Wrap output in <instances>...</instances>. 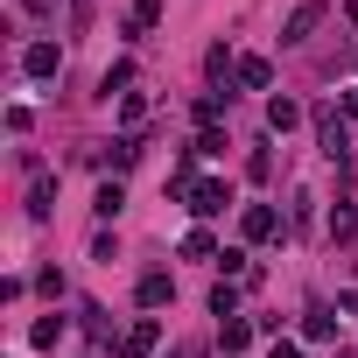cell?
<instances>
[{
  "label": "cell",
  "instance_id": "obj_18",
  "mask_svg": "<svg viewBox=\"0 0 358 358\" xmlns=\"http://www.w3.org/2000/svg\"><path fill=\"white\" fill-rule=\"evenodd\" d=\"M120 120H127V127H141V120H148V99H141V92H127V99H120Z\"/></svg>",
  "mask_w": 358,
  "mask_h": 358
},
{
  "label": "cell",
  "instance_id": "obj_24",
  "mask_svg": "<svg viewBox=\"0 0 358 358\" xmlns=\"http://www.w3.org/2000/svg\"><path fill=\"white\" fill-rule=\"evenodd\" d=\"M50 8H57V0H29V15H50Z\"/></svg>",
  "mask_w": 358,
  "mask_h": 358
},
{
  "label": "cell",
  "instance_id": "obj_4",
  "mask_svg": "<svg viewBox=\"0 0 358 358\" xmlns=\"http://www.w3.org/2000/svg\"><path fill=\"white\" fill-rule=\"evenodd\" d=\"M155 344H162V323H155V316H141V323H134V330L120 337V351H127V358H148Z\"/></svg>",
  "mask_w": 358,
  "mask_h": 358
},
{
  "label": "cell",
  "instance_id": "obj_6",
  "mask_svg": "<svg viewBox=\"0 0 358 358\" xmlns=\"http://www.w3.org/2000/svg\"><path fill=\"white\" fill-rule=\"evenodd\" d=\"M134 295H141V309H169V302H176V281H169V274H141Z\"/></svg>",
  "mask_w": 358,
  "mask_h": 358
},
{
  "label": "cell",
  "instance_id": "obj_10",
  "mask_svg": "<svg viewBox=\"0 0 358 358\" xmlns=\"http://www.w3.org/2000/svg\"><path fill=\"white\" fill-rule=\"evenodd\" d=\"M295 120H302V106H295V99H267V127H274V134H288Z\"/></svg>",
  "mask_w": 358,
  "mask_h": 358
},
{
  "label": "cell",
  "instance_id": "obj_26",
  "mask_svg": "<svg viewBox=\"0 0 358 358\" xmlns=\"http://www.w3.org/2000/svg\"><path fill=\"white\" fill-rule=\"evenodd\" d=\"M344 15H351V29H358V0H344Z\"/></svg>",
  "mask_w": 358,
  "mask_h": 358
},
{
  "label": "cell",
  "instance_id": "obj_8",
  "mask_svg": "<svg viewBox=\"0 0 358 358\" xmlns=\"http://www.w3.org/2000/svg\"><path fill=\"white\" fill-rule=\"evenodd\" d=\"M232 78H239L246 92H267V78H274V71H267V57H239V71H232Z\"/></svg>",
  "mask_w": 358,
  "mask_h": 358
},
{
  "label": "cell",
  "instance_id": "obj_19",
  "mask_svg": "<svg viewBox=\"0 0 358 358\" xmlns=\"http://www.w3.org/2000/svg\"><path fill=\"white\" fill-rule=\"evenodd\" d=\"M351 225H358V211L337 197V211H330V232H337V239H351Z\"/></svg>",
  "mask_w": 358,
  "mask_h": 358
},
{
  "label": "cell",
  "instance_id": "obj_14",
  "mask_svg": "<svg viewBox=\"0 0 358 358\" xmlns=\"http://www.w3.org/2000/svg\"><path fill=\"white\" fill-rule=\"evenodd\" d=\"M183 260H218V239L211 232H183Z\"/></svg>",
  "mask_w": 358,
  "mask_h": 358
},
{
  "label": "cell",
  "instance_id": "obj_7",
  "mask_svg": "<svg viewBox=\"0 0 358 358\" xmlns=\"http://www.w3.org/2000/svg\"><path fill=\"white\" fill-rule=\"evenodd\" d=\"M274 225H281V218H274L267 204H246V218H239V232H246V239H274Z\"/></svg>",
  "mask_w": 358,
  "mask_h": 358
},
{
  "label": "cell",
  "instance_id": "obj_22",
  "mask_svg": "<svg viewBox=\"0 0 358 358\" xmlns=\"http://www.w3.org/2000/svg\"><path fill=\"white\" fill-rule=\"evenodd\" d=\"M267 358H302V344H295V337H274V351H267Z\"/></svg>",
  "mask_w": 358,
  "mask_h": 358
},
{
  "label": "cell",
  "instance_id": "obj_3",
  "mask_svg": "<svg viewBox=\"0 0 358 358\" xmlns=\"http://www.w3.org/2000/svg\"><path fill=\"white\" fill-rule=\"evenodd\" d=\"M22 71H29V78H57V71H64V50H57V43H29V50H22Z\"/></svg>",
  "mask_w": 358,
  "mask_h": 358
},
{
  "label": "cell",
  "instance_id": "obj_29",
  "mask_svg": "<svg viewBox=\"0 0 358 358\" xmlns=\"http://www.w3.org/2000/svg\"><path fill=\"white\" fill-rule=\"evenodd\" d=\"M337 358H358V351H337Z\"/></svg>",
  "mask_w": 358,
  "mask_h": 358
},
{
  "label": "cell",
  "instance_id": "obj_13",
  "mask_svg": "<svg viewBox=\"0 0 358 358\" xmlns=\"http://www.w3.org/2000/svg\"><path fill=\"white\" fill-rule=\"evenodd\" d=\"M50 204H57V183H50V176H36V190H29V218H50Z\"/></svg>",
  "mask_w": 358,
  "mask_h": 358
},
{
  "label": "cell",
  "instance_id": "obj_5",
  "mask_svg": "<svg viewBox=\"0 0 358 358\" xmlns=\"http://www.w3.org/2000/svg\"><path fill=\"white\" fill-rule=\"evenodd\" d=\"M323 22V0H302V8L288 15V29H281V43H309V29Z\"/></svg>",
  "mask_w": 358,
  "mask_h": 358
},
{
  "label": "cell",
  "instance_id": "obj_16",
  "mask_svg": "<svg viewBox=\"0 0 358 358\" xmlns=\"http://www.w3.org/2000/svg\"><path fill=\"white\" fill-rule=\"evenodd\" d=\"M211 316H239V295H232V281H218V288H211Z\"/></svg>",
  "mask_w": 358,
  "mask_h": 358
},
{
  "label": "cell",
  "instance_id": "obj_21",
  "mask_svg": "<svg viewBox=\"0 0 358 358\" xmlns=\"http://www.w3.org/2000/svg\"><path fill=\"white\" fill-rule=\"evenodd\" d=\"M302 330H309V337H337V316H330V309H309V323H302Z\"/></svg>",
  "mask_w": 358,
  "mask_h": 358
},
{
  "label": "cell",
  "instance_id": "obj_23",
  "mask_svg": "<svg viewBox=\"0 0 358 358\" xmlns=\"http://www.w3.org/2000/svg\"><path fill=\"white\" fill-rule=\"evenodd\" d=\"M169 358H204V344H176V351H169Z\"/></svg>",
  "mask_w": 358,
  "mask_h": 358
},
{
  "label": "cell",
  "instance_id": "obj_15",
  "mask_svg": "<svg viewBox=\"0 0 358 358\" xmlns=\"http://www.w3.org/2000/svg\"><path fill=\"white\" fill-rule=\"evenodd\" d=\"M120 204H127V190H120V183H106V190H99V204H92V211H99V218H120Z\"/></svg>",
  "mask_w": 358,
  "mask_h": 358
},
{
  "label": "cell",
  "instance_id": "obj_9",
  "mask_svg": "<svg viewBox=\"0 0 358 358\" xmlns=\"http://www.w3.org/2000/svg\"><path fill=\"white\" fill-rule=\"evenodd\" d=\"M134 155H141V141H134V134H120V141H113V148H106L99 162H106V169L120 176V169H134Z\"/></svg>",
  "mask_w": 358,
  "mask_h": 358
},
{
  "label": "cell",
  "instance_id": "obj_11",
  "mask_svg": "<svg viewBox=\"0 0 358 358\" xmlns=\"http://www.w3.org/2000/svg\"><path fill=\"white\" fill-rule=\"evenodd\" d=\"M218 344H225V351H246V344H253V323L225 316V323H218Z\"/></svg>",
  "mask_w": 358,
  "mask_h": 358
},
{
  "label": "cell",
  "instance_id": "obj_20",
  "mask_svg": "<svg viewBox=\"0 0 358 358\" xmlns=\"http://www.w3.org/2000/svg\"><path fill=\"white\" fill-rule=\"evenodd\" d=\"M57 337H64V316H43V323L29 330V344H57Z\"/></svg>",
  "mask_w": 358,
  "mask_h": 358
},
{
  "label": "cell",
  "instance_id": "obj_27",
  "mask_svg": "<svg viewBox=\"0 0 358 358\" xmlns=\"http://www.w3.org/2000/svg\"><path fill=\"white\" fill-rule=\"evenodd\" d=\"M344 309H358V288H344Z\"/></svg>",
  "mask_w": 358,
  "mask_h": 358
},
{
  "label": "cell",
  "instance_id": "obj_1",
  "mask_svg": "<svg viewBox=\"0 0 358 358\" xmlns=\"http://www.w3.org/2000/svg\"><path fill=\"white\" fill-rule=\"evenodd\" d=\"M225 204H232V183H225V176H204V183L190 190V211H197V218H218Z\"/></svg>",
  "mask_w": 358,
  "mask_h": 358
},
{
  "label": "cell",
  "instance_id": "obj_17",
  "mask_svg": "<svg viewBox=\"0 0 358 358\" xmlns=\"http://www.w3.org/2000/svg\"><path fill=\"white\" fill-rule=\"evenodd\" d=\"M120 85H134V64H113V71H106V78H99V92H106V99H113V92H120Z\"/></svg>",
  "mask_w": 358,
  "mask_h": 358
},
{
  "label": "cell",
  "instance_id": "obj_12",
  "mask_svg": "<svg viewBox=\"0 0 358 358\" xmlns=\"http://www.w3.org/2000/svg\"><path fill=\"white\" fill-rule=\"evenodd\" d=\"M155 22H162V0H134V15H127V29H134V36H148Z\"/></svg>",
  "mask_w": 358,
  "mask_h": 358
},
{
  "label": "cell",
  "instance_id": "obj_25",
  "mask_svg": "<svg viewBox=\"0 0 358 358\" xmlns=\"http://www.w3.org/2000/svg\"><path fill=\"white\" fill-rule=\"evenodd\" d=\"M344 113H351V120H358V92H344Z\"/></svg>",
  "mask_w": 358,
  "mask_h": 358
},
{
  "label": "cell",
  "instance_id": "obj_28",
  "mask_svg": "<svg viewBox=\"0 0 358 358\" xmlns=\"http://www.w3.org/2000/svg\"><path fill=\"white\" fill-rule=\"evenodd\" d=\"M85 358H106V351H85Z\"/></svg>",
  "mask_w": 358,
  "mask_h": 358
},
{
  "label": "cell",
  "instance_id": "obj_2",
  "mask_svg": "<svg viewBox=\"0 0 358 358\" xmlns=\"http://www.w3.org/2000/svg\"><path fill=\"white\" fill-rule=\"evenodd\" d=\"M316 141H323V155L344 169V148H351V141H344V120H337L330 106H316Z\"/></svg>",
  "mask_w": 358,
  "mask_h": 358
}]
</instances>
